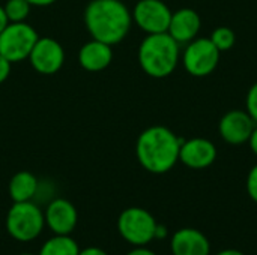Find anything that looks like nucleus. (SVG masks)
I'll return each instance as SVG.
<instances>
[{"mask_svg":"<svg viewBox=\"0 0 257 255\" xmlns=\"http://www.w3.org/2000/svg\"><path fill=\"white\" fill-rule=\"evenodd\" d=\"M84 26L92 39L116 45L133 26V15L122 0H90L83 14Z\"/></svg>","mask_w":257,"mask_h":255,"instance_id":"1","label":"nucleus"},{"mask_svg":"<svg viewBox=\"0 0 257 255\" xmlns=\"http://www.w3.org/2000/svg\"><path fill=\"white\" fill-rule=\"evenodd\" d=\"M181 144L182 140L167 126H149L137 138L136 156L146 171L164 174L179 162Z\"/></svg>","mask_w":257,"mask_h":255,"instance_id":"2","label":"nucleus"},{"mask_svg":"<svg viewBox=\"0 0 257 255\" xmlns=\"http://www.w3.org/2000/svg\"><path fill=\"white\" fill-rule=\"evenodd\" d=\"M142 71L152 78H166L175 72L181 59L179 44L166 32L146 35L137 53Z\"/></svg>","mask_w":257,"mask_h":255,"instance_id":"3","label":"nucleus"},{"mask_svg":"<svg viewBox=\"0 0 257 255\" xmlns=\"http://www.w3.org/2000/svg\"><path fill=\"white\" fill-rule=\"evenodd\" d=\"M45 227V218L41 207L33 201L14 203L6 215V231L18 242L35 240Z\"/></svg>","mask_w":257,"mask_h":255,"instance_id":"4","label":"nucleus"},{"mask_svg":"<svg viewBox=\"0 0 257 255\" xmlns=\"http://www.w3.org/2000/svg\"><path fill=\"white\" fill-rule=\"evenodd\" d=\"M158 222L143 207H128L117 218V230L123 240L133 246H146L155 239Z\"/></svg>","mask_w":257,"mask_h":255,"instance_id":"5","label":"nucleus"},{"mask_svg":"<svg viewBox=\"0 0 257 255\" xmlns=\"http://www.w3.org/2000/svg\"><path fill=\"white\" fill-rule=\"evenodd\" d=\"M38 39V32L27 21L8 23L0 32V54L12 65L23 62L29 59V54Z\"/></svg>","mask_w":257,"mask_h":255,"instance_id":"6","label":"nucleus"},{"mask_svg":"<svg viewBox=\"0 0 257 255\" xmlns=\"http://www.w3.org/2000/svg\"><path fill=\"white\" fill-rule=\"evenodd\" d=\"M220 54L209 38H196L187 44L182 53V65L190 75L203 78L217 69Z\"/></svg>","mask_w":257,"mask_h":255,"instance_id":"7","label":"nucleus"},{"mask_svg":"<svg viewBox=\"0 0 257 255\" xmlns=\"http://www.w3.org/2000/svg\"><path fill=\"white\" fill-rule=\"evenodd\" d=\"M172 14L173 12L163 0H139L131 12L133 23L146 35L166 33Z\"/></svg>","mask_w":257,"mask_h":255,"instance_id":"8","label":"nucleus"},{"mask_svg":"<svg viewBox=\"0 0 257 255\" xmlns=\"http://www.w3.org/2000/svg\"><path fill=\"white\" fill-rule=\"evenodd\" d=\"M27 60L38 74L53 75L59 72L65 63V50L62 44L54 38L39 36Z\"/></svg>","mask_w":257,"mask_h":255,"instance_id":"9","label":"nucleus"},{"mask_svg":"<svg viewBox=\"0 0 257 255\" xmlns=\"http://www.w3.org/2000/svg\"><path fill=\"white\" fill-rule=\"evenodd\" d=\"M256 122L244 110H230L218 122L220 137L232 146H241L248 141Z\"/></svg>","mask_w":257,"mask_h":255,"instance_id":"10","label":"nucleus"},{"mask_svg":"<svg viewBox=\"0 0 257 255\" xmlns=\"http://www.w3.org/2000/svg\"><path fill=\"white\" fill-rule=\"evenodd\" d=\"M45 225L54 234H71L78 222L75 206L66 198H53L44 210Z\"/></svg>","mask_w":257,"mask_h":255,"instance_id":"11","label":"nucleus"},{"mask_svg":"<svg viewBox=\"0 0 257 255\" xmlns=\"http://www.w3.org/2000/svg\"><path fill=\"white\" fill-rule=\"evenodd\" d=\"M217 159V147L206 138H190L182 140L179 149V161L191 170H205L211 167Z\"/></svg>","mask_w":257,"mask_h":255,"instance_id":"12","label":"nucleus"},{"mask_svg":"<svg viewBox=\"0 0 257 255\" xmlns=\"http://www.w3.org/2000/svg\"><path fill=\"white\" fill-rule=\"evenodd\" d=\"M202 27L200 15L191 8H182L172 14L167 33L181 45L197 38Z\"/></svg>","mask_w":257,"mask_h":255,"instance_id":"13","label":"nucleus"},{"mask_svg":"<svg viewBox=\"0 0 257 255\" xmlns=\"http://www.w3.org/2000/svg\"><path fill=\"white\" fill-rule=\"evenodd\" d=\"M172 255H211L209 239L196 228H181L170 239Z\"/></svg>","mask_w":257,"mask_h":255,"instance_id":"14","label":"nucleus"},{"mask_svg":"<svg viewBox=\"0 0 257 255\" xmlns=\"http://www.w3.org/2000/svg\"><path fill=\"white\" fill-rule=\"evenodd\" d=\"M113 60L111 45L92 39L81 45L78 51V65L89 72H99L110 66Z\"/></svg>","mask_w":257,"mask_h":255,"instance_id":"15","label":"nucleus"},{"mask_svg":"<svg viewBox=\"0 0 257 255\" xmlns=\"http://www.w3.org/2000/svg\"><path fill=\"white\" fill-rule=\"evenodd\" d=\"M39 180L30 171H18L12 176L8 191L14 203L32 201L38 195Z\"/></svg>","mask_w":257,"mask_h":255,"instance_id":"16","label":"nucleus"},{"mask_svg":"<svg viewBox=\"0 0 257 255\" xmlns=\"http://www.w3.org/2000/svg\"><path fill=\"white\" fill-rule=\"evenodd\" d=\"M80 246L69 234H54L48 239L38 255H78Z\"/></svg>","mask_w":257,"mask_h":255,"instance_id":"17","label":"nucleus"},{"mask_svg":"<svg viewBox=\"0 0 257 255\" xmlns=\"http://www.w3.org/2000/svg\"><path fill=\"white\" fill-rule=\"evenodd\" d=\"M8 23H23L29 18L32 5L27 0H6L3 5Z\"/></svg>","mask_w":257,"mask_h":255,"instance_id":"18","label":"nucleus"},{"mask_svg":"<svg viewBox=\"0 0 257 255\" xmlns=\"http://www.w3.org/2000/svg\"><path fill=\"white\" fill-rule=\"evenodd\" d=\"M211 42L218 48L220 53H224V51H229L235 42H236V35L235 32L230 29V27H226V26H221V27H217L212 35H211Z\"/></svg>","mask_w":257,"mask_h":255,"instance_id":"19","label":"nucleus"},{"mask_svg":"<svg viewBox=\"0 0 257 255\" xmlns=\"http://www.w3.org/2000/svg\"><path fill=\"white\" fill-rule=\"evenodd\" d=\"M245 104H247V113L251 116V119L257 123V83H254L248 89Z\"/></svg>","mask_w":257,"mask_h":255,"instance_id":"20","label":"nucleus"},{"mask_svg":"<svg viewBox=\"0 0 257 255\" xmlns=\"http://www.w3.org/2000/svg\"><path fill=\"white\" fill-rule=\"evenodd\" d=\"M245 188H247L248 197L257 204V164L248 171V174H247Z\"/></svg>","mask_w":257,"mask_h":255,"instance_id":"21","label":"nucleus"},{"mask_svg":"<svg viewBox=\"0 0 257 255\" xmlns=\"http://www.w3.org/2000/svg\"><path fill=\"white\" fill-rule=\"evenodd\" d=\"M11 69H12V63L0 54V84L8 80V77L11 75Z\"/></svg>","mask_w":257,"mask_h":255,"instance_id":"22","label":"nucleus"},{"mask_svg":"<svg viewBox=\"0 0 257 255\" xmlns=\"http://www.w3.org/2000/svg\"><path fill=\"white\" fill-rule=\"evenodd\" d=\"M78 255H108L104 249L101 248H96V246H89V248H84L83 251L80 249V254Z\"/></svg>","mask_w":257,"mask_h":255,"instance_id":"23","label":"nucleus"},{"mask_svg":"<svg viewBox=\"0 0 257 255\" xmlns=\"http://www.w3.org/2000/svg\"><path fill=\"white\" fill-rule=\"evenodd\" d=\"M126 255H157L152 249L146 248V246H136L134 249H131Z\"/></svg>","mask_w":257,"mask_h":255,"instance_id":"24","label":"nucleus"},{"mask_svg":"<svg viewBox=\"0 0 257 255\" xmlns=\"http://www.w3.org/2000/svg\"><path fill=\"white\" fill-rule=\"evenodd\" d=\"M248 144H250V149H251V152L254 153L257 156V123L256 126H254V129H253V132H251V135H250V138H248V141H247Z\"/></svg>","mask_w":257,"mask_h":255,"instance_id":"25","label":"nucleus"},{"mask_svg":"<svg viewBox=\"0 0 257 255\" xmlns=\"http://www.w3.org/2000/svg\"><path fill=\"white\" fill-rule=\"evenodd\" d=\"M32 8L36 6V8H45V6H50V5H54L57 0H27Z\"/></svg>","mask_w":257,"mask_h":255,"instance_id":"26","label":"nucleus"},{"mask_svg":"<svg viewBox=\"0 0 257 255\" xmlns=\"http://www.w3.org/2000/svg\"><path fill=\"white\" fill-rule=\"evenodd\" d=\"M167 237V228L161 224L157 225V230H155V239H164Z\"/></svg>","mask_w":257,"mask_h":255,"instance_id":"27","label":"nucleus"},{"mask_svg":"<svg viewBox=\"0 0 257 255\" xmlns=\"http://www.w3.org/2000/svg\"><path fill=\"white\" fill-rule=\"evenodd\" d=\"M215 255H245L242 251H238V249H233V248H227V249H223L220 252H217Z\"/></svg>","mask_w":257,"mask_h":255,"instance_id":"28","label":"nucleus"},{"mask_svg":"<svg viewBox=\"0 0 257 255\" xmlns=\"http://www.w3.org/2000/svg\"><path fill=\"white\" fill-rule=\"evenodd\" d=\"M8 24V18H6V14L3 11V5H0V32L6 27Z\"/></svg>","mask_w":257,"mask_h":255,"instance_id":"29","label":"nucleus"},{"mask_svg":"<svg viewBox=\"0 0 257 255\" xmlns=\"http://www.w3.org/2000/svg\"><path fill=\"white\" fill-rule=\"evenodd\" d=\"M20 255H35V254H29V252H26V254H20Z\"/></svg>","mask_w":257,"mask_h":255,"instance_id":"30","label":"nucleus"}]
</instances>
